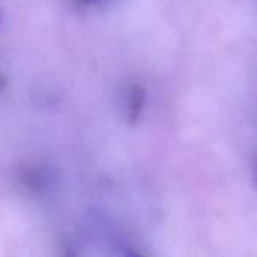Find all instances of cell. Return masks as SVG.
<instances>
[{"label":"cell","instance_id":"1","mask_svg":"<svg viewBox=\"0 0 257 257\" xmlns=\"http://www.w3.org/2000/svg\"><path fill=\"white\" fill-rule=\"evenodd\" d=\"M146 89L140 85H131L125 88L121 97V112L122 118L128 124H137L144 112L146 107Z\"/></svg>","mask_w":257,"mask_h":257},{"label":"cell","instance_id":"2","mask_svg":"<svg viewBox=\"0 0 257 257\" xmlns=\"http://www.w3.org/2000/svg\"><path fill=\"white\" fill-rule=\"evenodd\" d=\"M113 255L115 257H146L137 248H134L131 245H125V243H118L113 249Z\"/></svg>","mask_w":257,"mask_h":257},{"label":"cell","instance_id":"3","mask_svg":"<svg viewBox=\"0 0 257 257\" xmlns=\"http://www.w3.org/2000/svg\"><path fill=\"white\" fill-rule=\"evenodd\" d=\"M112 2H115V0H76V4L82 7H103Z\"/></svg>","mask_w":257,"mask_h":257},{"label":"cell","instance_id":"4","mask_svg":"<svg viewBox=\"0 0 257 257\" xmlns=\"http://www.w3.org/2000/svg\"><path fill=\"white\" fill-rule=\"evenodd\" d=\"M252 182H254V185H255V189H257V156H255L254 167H252Z\"/></svg>","mask_w":257,"mask_h":257},{"label":"cell","instance_id":"5","mask_svg":"<svg viewBox=\"0 0 257 257\" xmlns=\"http://www.w3.org/2000/svg\"><path fill=\"white\" fill-rule=\"evenodd\" d=\"M2 20H4V13H2V10H0V25H2Z\"/></svg>","mask_w":257,"mask_h":257}]
</instances>
